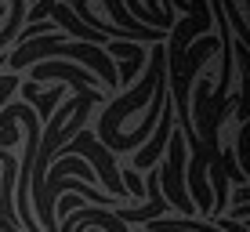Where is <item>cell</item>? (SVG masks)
Returning <instances> with one entry per match:
<instances>
[{
    "instance_id": "7a4b0ae2",
    "label": "cell",
    "mask_w": 250,
    "mask_h": 232,
    "mask_svg": "<svg viewBox=\"0 0 250 232\" xmlns=\"http://www.w3.org/2000/svg\"><path fill=\"white\" fill-rule=\"evenodd\" d=\"M51 76L69 80V84H91V87H98V80H94L91 69H80V65H69V62H40V65H33L29 84L33 80H51Z\"/></svg>"
},
{
    "instance_id": "3957f363",
    "label": "cell",
    "mask_w": 250,
    "mask_h": 232,
    "mask_svg": "<svg viewBox=\"0 0 250 232\" xmlns=\"http://www.w3.org/2000/svg\"><path fill=\"white\" fill-rule=\"evenodd\" d=\"M170 127H174V109L170 105H163V113H160V127H156V134H152V145L149 149H138V156H134V174L138 170H145V167H152V163L160 160V149L167 145V138H170Z\"/></svg>"
},
{
    "instance_id": "6da1fadb",
    "label": "cell",
    "mask_w": 250,
    "mask_h": 232,
    "mask_svg": "<svg viewBox=\"0 0 250 232\" xmlns=\"http://www.w3.org/2000/svg\"><path fill=\"white\" fill-rule=\"evenodd\" d=\"M160 174H163V200H167V207H178L182 214L192 218L196 207H192V200H188V192H185V138H182V131H178V124L170 127L167 167H163Z\"/></svg>"
},
{
    "instance_id": "5b68a950",
    "label": "cell",
    "mask_w": 250,
    "mask_h": 232,
    "mask_svg": "<svg viewBox=\"0 0 250 232\" xmlns=\"http://www.w3.org/2000/svg\"><path fill=\"white\" fill-rule=\"evenodd\" d=\"M51 7H55V0H40V4L29 11V25H37L40 19H44V15H51Z\"/></svg>"
},
{
    "instance_id": "277c9868",
    "label": "cell",
    "mask_w": 250,
    "mask_h": 232,
    "mask_svg": "<svg viewBox=\"0 0 250 232\" xmlns=\"http://www.w3.org/2000/svg\"><path fill=\"white\" fill-rule=\"evenodd\" d=\"M22 15H25V4H22V0H7V25L0 29V51L11 44V40H19V33H22Z\"/></svg>"
}]
</instances>
